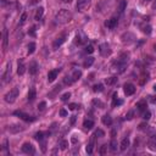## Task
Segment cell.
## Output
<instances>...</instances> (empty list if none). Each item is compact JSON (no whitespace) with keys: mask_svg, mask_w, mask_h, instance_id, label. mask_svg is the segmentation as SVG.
<instances>
[{"mask_svg":"<svg viewBox=\"0 0 156 156\" xmlns=\"http://www.w3.org/2000/svg\"><path fill=\"white\" fill-rule=\"evenodd\" d=\"M93 105H95V106H99L100 109H104V104L100 101V100H98V99H94L93 100Z\"/></svg>","mask_w":156,"mask_h":156,"instance_id":"obj_39","label":"cell"},{"mask_svg":"<svg viewBox=\"0 0 156 156\" xmlns=\"http://www.w3.org/2000/svg\"><path fill=\"white\" fill-rule=\"evenodd\" d=\"M101 121H103V123L105 126H111V124H112V118H111L110 115H104V116L101 117Z\"/></svg>","mask_w":156,"mask_h":156,"instance_id":"obj_20","label":"cell"},{"mask_svg":"<svg viewBox=\"0 0 156 156\" xmlns=\"http://www.w3.org/2000/svg\"><path fill=\"white\" fill-rule=\"evenodd\" d=\"M6 45H7V32L5 31L4 32V48H6Z\"/></svg>","mask_w":156,"mask_h":156,"instance_id":"obj_46","label":"cell"},{"mask_svg":"<svg viewBox=\"0 0 156 156\" xmlns=\"http://www.w3.org/2000/svg\"><path fill=\"white\" fill-rule=\"evenodd\" d=\"M43 13H44V7H38L37 9V12H36V20L37 21H39L42 20V17H43Z\"/></svg>","mask_w":156,"mask_h":156,"instance_id":"obj_25","label":"cell"},{"mask_svg":"<svg viewBox=\"0 0 156 156\" xmlns=\"http://www.w3.org/2000/svg\"><path fill=\"white\" fill-rule=\"evenodd\" d=\"M126 6H127V3L124 0H122L120 3V5H118V11H120V12H123V11L126 10Z\"/></svg>","mask_w":156,"mask_h":156,"instance_id":"obj_31","label":"cell"},{"mask_svg":"<svg viewBox=\"0 0 156 156\" xmlns=\"http://www.w3.org/2000/svg\"><path fill=\"white\" fill-rule=\"evenodd\" d=\"M137 107H138V110H139V111L144 112V111L146 110V101H145V100H140L139 103L137 104Z\"/></svg>","mask_w":156,"mask_h":156,"instance_id":"obj_24","label":"cell"},{"mask_svg":"<svg viewBox=\"0 0 156 156\" xmlns=\"http://www.w3.org/2000/svg\"><path fill=\"white\" fill-rule=\"evenodd\" d=\"M151 103L156 104V96H151Z\"/></svg>","mask_w":156,"mask_h":156,"instance_id":"obj_54","label":"cell"},{"mask_svg":"<svg viewBox=\"0 0 156 156\" xmlns=\"http://www.w3.org/2000/svg\"><path fill=\"white\" fill-rule=\"evenodd\" d=\"M103 90H104V85L101 83L95 84V85L93 87V92H95V93H101Z\"/></svg>","mask_w":156,"mask_h":156,"instance_id":"obj_29","label":"cell"},{"mask_svg":"<svg viewBox=\"0 0 156 156\" xmlns=\"http://www.w3.org/2000/svg\"><path fill=\"white\" fill-rule=\"evenodd\" d=\"M23 129H24V126H22V124H17V123L11 124V126H9V128H7V130H9L10 133H12V134L20 133V132H22Z\"/></svg>","mask_w":156,"mask_h":156,"instance_id":"obj_8","label":"cell"},{"mask_svg":"<svg viewBox=\"0 0 156 156\" xmlns=\"http://www.w3.org/2000/svg\"><path fill=\"white\" fill-rule=\"evenodd\" d=\"M10 77H11V62H7V66H6V70L3 74V79L4 82H9L10 80Z\"/></svg>","mask_w":156,"mask_h":156,"instance_id":"obj_12","label":"cell"},{"mask_svg":"<svg viewBox=\"0 0 156 156\" xmlns=\"http://www.w3.org/2000/svg\"><path fill=\"white\" fill-rule=\"evenodd\" d=\"M83 127L85 128V129H92V128L94 127V122H93V120L85 118V120L83 121Z\"/></svg>","mask_w":156,"mask_h":156,"instance_id":"obj_21","label":"cell"},{"mask_svg":"<svg viewBox=\"0 0 156 156\" xmlns=\"http://www.w3.org/2000/svg\"><path fill=\"white\" fill-rule=\"evenodd\" d=\"M74 122H76V116H72L71 117V124H73Z\"/></svg>","mask_w":156,"mask_h":156,"instance_id":"obj_53","label":"cell"},{"mask_svg":"<svg viewBox=\"0 0 156 156\" xmlns=\"http://www.w3.org/2000/svg\"><path fill=\"white\" fill-rule=\"evenodd\" d=\"M67 146H68V142H67V140H61V142H60V148H61V149L66 150Z\"/></svg>","mask_w":156,"mask_h":156,"instance_id":"obj_41","label":"cell"},{"mask_svg":"<svg viewBox=\"0 0 156 156\" xmlns=\"http://www.w3.org/2000/svg\"><path fill=\"white\" fill-rule=\"evenodd\" d=\"M142 31H143V33H145V34H150L151 33V26H149V24L143 26L142 27Z\"/></svg>","mask_w":156,"mask_h":156,"instance_id":"obj_33","label":"cell"},{"mask_svg":"<svg viewBox=\"0 0 156 156\" xmlns=\"http://www.w3.org/2000/svg\"><path fill=\"white\" fill-rule=\"evenodd\" d=\"M24 72H26V66H24V63L21 61V62H18V66H17V73H18L20 76H22Z\"/></svg>","mask_w":156,"mask_h":156,"instance_id":"obj_23","label":"cell"},{"mask_svg":"<svg viewBox=\"0 0 156 156\" xmlns=\"http://www.w3.org/2000/svg\"><path fill=\"white\" fill-rule=\"evenodd\" d=\"M94 63V57H88V59H85V61L83 62V66L85 67V68H88V67H90Z\"/></svg>","mask_w":156,"mask_h":156,"instance_id":"obj_26","label":"cell"},{"mask_svg":"<svg viewBox=\"0 0 156 156\" xmlns=\"http://www.w3.org/2000/svg\"><path fill=\"white\" fill-rule=\"evenodd\" d=\"M121 39H122V43L123 44H129V43H132V42H134V39H135V36H134L133 33H130V32H127V33H123L122 34Z\"/></svg>","mask_w":156,"mask_h":156,"instance_id":"obj_4","label":"cell"},{"mask_svg":"<svg viewBox=\"0 0 156 156\" xmlns=\"http://www.w3.org/2000/svg\"><path fill=\"white\" fill-rule=\"evenodd\" d=\"M61 1H62V3H65V4H68V3H71L72 0H61Z\"/></svg>","mask_w":156,"mask_h":156,"instance_id":"obj_55","label":"cell"},{"mask_svg":"<svg viewBox=\"0 0 156 156\" xmlns=\"http://www.w3.org/2000/svg\"><path fill=\"white\" fill-rule=\"evenodd\" d=\"M99 51H100V54H101L103 56H105V57L109 56V55H111V49H110V45L107 43L100 44Z\"/></svg>","mask_w":156,"mask_h":156,"instance_id":"obj_5","label":"cell"},{"mask_svg":"<svg viewBox=\"0 0 156 156\" xmlns=\"http://www.w3.org/2000/svg\"><path fill=\"white\" fill-rule=\"evenodd\" d=\"M13 115H16V116H18L20 118H22V120L27 121V122H32V121L36 120L34 117H31L29 115H27V113L22 112V111H15V112H13Z\"/></svg>","mask_w":156,"mask_h":156,"instance_id":"obj_10","label":"cell"},{"mask_svg":"<svg viewBox=\"0 0 156 156\" xmlns=\"http://www.w3.org/2000/svg\"><path fill=\"white\" fill-rule=\"evenodd\" d=\"M90 6V0H78L77 1V10L84 11Z\"/></svg>","mask_w":156,"mask_h":156,"instance_id":"obj_6","label":"cell"},{"mask_svg":"<svg viewBox=\"0 0 156 156\" xmlns=\"http://www.w3.org/2000/svg\"><path fill=\"white\" fill-rule=\"evenodd\" d=\"M28 33H29L32 37H36V28H34V27H32V28L29 29V32H28Z\"/></svg>","mask_w":156,"mask_h":156,"instance_id":"obj_51","label":"cell"},{"mask_svg":"<svg viewBox=\"0 0 156 156\" xmlns=\"http://www.w3.org/2000/svg\"><path fill=\"white\" fill-rule=\"evenodd\" d=\"M67 115H68V112H67L65 109H61V110H60V116H61V117H66Z\"/></svg>","mask_w":156,"mask_h":156,"instance_id":"obj_48","label":"cell"},{"mask_svg":"<svg viewBox=\"0 0 156 156\" xmlns=\"http://www.w3.org/2000/svg\"><path fill=\"white\" fill-rule=\"evenodd\" d=\"M87 39H88V38H87L85 34H84L82 31H79V32L77 33L76 40H74V42H76V44H79V45H80V44H84V43H85Z\"/></svg>","mask_w":156,"mask_h":156,"instance_id":"obj_11","label":"cell"},{"mask_svg":"<svg viewBox=\"0 0 156 156\" xmlns=\"http://www.w3.org/2000/svg\"><path fill=\"white\" fill-rule=\"evenodd\" d=\"M26 18H27V13H22V16H21V23H24Z\"/></svg>","mask_w":156,"mask_h":156,"instance_id":"obj_52","label":"cell"},{"mask_svg":"<svg viewBox=\"0 0 156 156\" xmlns=\"http://www.w3.org/2000/svg\"><path fill=\"white\" fill-rule=\"evenodd\" d=\"M122 104H123V100L117 99V94L115 93V94H113V98H112V106L116 107V106H120V105H122Z\"/></svg>","mask_w":156,"mask_h":156,"instance_id":"obj_22","label":"cell"},{"mask_svg":"<svg viewBox=\"0 0 156 156\" xmlns=\"http://www.w3.org/2000/svg\"><path fill=\"white\" fill-rule=\"evenodd\" d=\"M63 82L66 84H72L74 80H73V78H72V76H66L65 78H63Z\"/></svg>","mask_w":156,"mask_h":156,"instance_id":"obj_38","label":"cell"},{"mask_svg":"<svg viewBox=\"0 0 156 156\" xmlns=\"http://www.w3.org/2000/svg\"><path fill=\"white\" fill-rule=\"evenodd\" d=\"M146 128H148V124H146V123H140L139 124V129L140 130H145Z\"/></svg>","mask_w":156,"mask_h":156,"instance_id":"obj_49","label":"cell"},{"mask_svg":"<svg viewBox=\"0 0 156 156\" xmlns=\"http://www.w3.org/2000/svg\"><path fill=\"white\" fill-rule=\"evenodd\" d=\"M148 146H149L150 150L156 151V135H153L149 139V142H148Z\"/></svg>","mask_w":156,"mask_h":156,"instance_id":"obj_15","label":"cell"},{"mask_svg":"<svg viewBox=\"0 0 156 156\" xmlns=\"http://www.w3.org/2000/svg\"><path fill=\"white\" fill-rule=\"evenodd\" d=\"M129 144H130V142H129V139H128V138H123V139H122V142H121L120 149L122 150V151H124L126 149H128V146H129Z\"/></svg>","mask_w":156,"mask_h":156,"instance_id":"obj_18","label":"cell"},{"mask_svg":"<svg viewBox=\"0 0 156 156\" xmlns=\"http://www.w3.org/2000/svg\"><path fill=\"white\" fill-rule=\"evenodd\" d=\"M110 150H111V151H116L117 150V142L115 139H112L111 143H110Z\"/></svg>","mask_w":156,"mask_h":156,"instance_id":"obj_30","label":"cell"},{"mask_svg":"<svg viewBox=\"0 0 156 156\" xmlns=\"http://www.w3.org/2000/svg\"><path fill=\"white\" fill-rule=\"evenodd\" d=\"M63 42H65V37H61V38H57L55 42H54V44H53V49L54 50H56L57 48H60L61 45L63 44Z\"/></svg>","mask_w":156,"mask_h":156,"instance_id":"obj_17","label":"cell"},{"mask_svg":"<svg viewBox=\"0 0 156 156\" xmlns=\"http://www.w3.org/2000/svg\"><path fill=\"white\" fill-rule=\"evenodd\" d=\"M84 50H85V53H87V54H92V53H94V47L89 44V45H87L85 49H84Z\"/></svg>","mask_w":156,"mask_h":156,"instance_id":"obj_42","label":"cell"},{"mask_svg":"<svg viewBox=\"0 0 156 156\" xmlns=\"http://www.w3.org/2000/svg\"><path fill=\"white\" fill-rule=\"evenodd\" d=\"M111 135H112V137H115V135H116V130H115V129H113L112 132H111Z\"/></svg>","mask_w":156,"mask_h":156,"instance_id":"obj_56","label":"cell"},{"mask_svg":"<svg viewBox=\"0 0 156 156\" xmlns=\"http://www.w3.org/2000/svg\"><path fill=\"white\" fill-rule=\"evenodd\" d=\"M133 116H134V111H133V110H129L128 113L126 115V120H132Z\"/></svg>","mask_w":156,"mask_h":156,"instance_id":"obj_45","label":"cell"},{"mask_svg":"<svg viewBox=\"0 0 156 156\" xmlns=\"http://www.w3.org/2000/svg\"><path fill=\"white\" fill-rule=\"evenodd\" d=\"M154 90H155V92H156V84H155V85H154Z\"/></svg>","mask_w":156,"mask_h":156,"instance_id":"obj_58","label":"cell"},{"mask_svg":"<svg viewBox=\"0 0 156 156\" xmlns=\"http://www.w3.org/2000/svg\"><path fill=\"white\" fill-rule=\"evenodd\" d=\"M128 57H129V54H127V53H123V54H121V60L120 61H122V62H127L128 61Z\"/></svg>","mask_w":156,"mask_h":156,"instance_id":"obj_37","label":"cell"},{"mask_svg":"<svg viewBox=\"0 0 156 156\" xmlns=\"http://www.w3.org/2000/svg\"><path fill=\"white\" fill-rule=\"evenodd\" d=\"M18 93H20V90H18V88H13V89H11L9 93L5 95V101L9 104H12L15 103V100H16V98L18 96Z\"/></svg>","mask_w":156,"mask_h":156,"instance_id":"obj_2","label":"cell"},{"mask_svg":"<svg viewBox=\"0 0 156 156\" xmlns=\"http://www.w3.org/2000/svg\"><path fill=\"white\" fill-rule=\"evenodd\" d=\"M70 98H71V93H70V92H67V93H65V94L61 95V100H62V101H67Z\"/></svg>","mask_w":156,"mask_h":156,"instance_id":"obj_40","label":"cell"},{"mask_svg":"<svg viewBox=\"0 0 156 156\" xmlns=\"http://www.w3.org/2000/svg\"><path fill=\"white\" fill-rule=\"evenodd\" d=\"M154 49H155V50H156V44H155V45H154Z\"/></svg>","mask_w":156,"mask_h":156,"instance_id":"obj_59","label":"cell"},{"mask_svg":"<svg viewBox=\"0 0 156 156\" xmlns=\"http://www.w3.org/2000/svg\"><path fill=\"white\" fill-rule=\"evenodd\" d=\"M37 72H38V63L36 61H32L29 63V73L31 74H36Z\"/></svg>","mask_w":156,"mask_h":156,"instance_id":"obj_19","label":"cell"},{"mask_svg":"<svg viewBox=\"0 0 156 156\" xmlns=\"http://www.w3.org/2000/svg\"><path fill=\"white\" fill-rule=\"evenodd\" d=\"M22 151L24 154H27V155H33L36 153V149H34V146L31 143H24L22 145Z\"/></svg>","mask_w":156,"mask_h":156,"instance_id":"obj_9","label":"cell"},{"mask_svg":"<svg viewBox=\"0 0 156 156\" xmlns=\"http://www.w3.org/2000/svg\"><path fill=\"white\" fill-rule=\"evenodd\" d=\"M36 98H37V90L34 87H32V88H29V90H28V100H29V101H33Z\"/></svg>","mask_w":156,"mask_h":156,"instance_id":"obj_16","label":"cell"},{"mask_svg":"<svg viewBox=\"0 0 156 156\" xmlns=\"http://www.w3.org/2000/svg\"><path fill=\"white\" fill-rule=\"evenodd\" d=\"M123 90H124V94H126L127 96H130L135 93V87L132 83H126L124 87H123Z\"/></svg>","mask_w":156,"mask_h":156,"instance_id":"obj_7","label":"cell"},{"mask_svg":"<svg viewBox=\"0 0 156 156\" xmlns=\"http://www.w3.org/2000/svg\"><path fill=\"white\" fill-rule=\"evenodd\" d=\"M105 83L107 85H113V84L117 83V77H110V78H106L105 79Z\"/></svg>","mask_w":156,"mask_h":156,"instance_id":"obj_27","label":"cell"},{"mask_svg":"<svg viewBox=\"0 0 156 156\" xmlns=\"http://www.w3.org/2000/svg\"><path fill=\"white\" fill-rule=\"evenodd\" d=\"M57 74H59V70H51L49 71V73H48V80L49 82H54V80L57 78Z\"/></svg>","mask_w":156,"mask_h":156,"instance_id":"obj_14","label":"cell"},{"mask_svg":"<svg viewBox=\"0 0 156 156\" xmlns=\"http://www.w3.org/2000/svg\"><path fill=\"white\" fill-rule=\"evenodd\" d=\"M94 135H95V137H99V138H103V137L105 135V132H104L103 129H98V130L95 132V134H94Z\"/></svg>","mask_w":156,"mask_h":156,"instance_id":"obj_44","label":"cell"},{"mask_svg":"<svg viewBox=\"0 0 156 156\" xmlns=\"http://www.w3.org/2000/svg\"><path fill=\"white\" fill-rule=\"evenodd\" d=\"M45 106H47V103H45V101H42V103L39 104V106H38V109H39L40 111H43V110L45 109Z\"/></svg>","mask_w":156,"mask_h":156,"instance_id":"obj_47","label":"cell"},{"mask_svg":"<svg viewBox=\"0 0 156 156\" xmlns=\"http://www.w3.org/2000/svg\"><path fill=\"white\" fill-rule=\"evenodd\" d=\"M72 143H77V139H76V138H74V137H73V138H72Z\"/></svg>","mask_w":156,"mask_h":156,"instance_id":"obj_57","label":"cell"},{"mask_svg":"<svg viewBox=\"0 0 156 156\" xmlns=\"http://www.w3.org/2000/svg\"><path fill=\"white\" fill-rule=\"evenodd\" d=\"M117 22H118V20H117L116 17H112V18H110V20H107L106 22H105V26H106L107 28H110V29H113V28L117 26Z\"/></svg>","mask_w":156,"mask_h":156,"instance_id":"obj_13","label":"cell"},{"mask_svg":"<svg viewBox=\"0 0 156 156\" xmlns=\"http://www.w3.org/2000/svg\"><path fill=\"white\" fill-rule=\"evenodd\" d=\"M126 70V62H122V61H118V62H115L111 66V72L112 73H117V74H120V73L124 72Z\"/></svg>","mask_w":156,"mask_h":156,"instance_id":"obj_3","label":"cell"},{"mask_svg":"<svg viewBox=\"0 0 156 156\" xmlns=\"http://www.w3.org/2000/svg\"><path fill=\"white\" fill-rule=\"evenodd\" d=\"M85 151H87V154H89V155L93 153V143H90V144H88V145H87Z\"/></svg>","mask_w":156,"mask_h":156,"instance_id":"obj_43","label":"cell"},{"mask_svg":"<svg viewBox=\"0 0 156 156\" xmlns=\"http://www.w3.org/2000/svg\"><path fill=\"white\" fill-rule=\"evenodd\" d=\"M38 142H43V139H44V133L43 132H38L36 134V137H34Z\"/></svg>","mask_w":156,"mask_h":156,"instance_id":"obj_36","label":"cell"},{"mask_svg":"<svg viewBox=\"0 0 156 156\" xmlns=\"http://www.w3.org/2000/svg\"><path fill=\"white\" fill-rule=\"evenodd\" d=\"M106 153H107V145H106V144H104V145L100 146L99 154H100V155H105Z\"/></svg>","mask_w":156,"mask_h":156,"instance_id":"obj_34","label":"cell"},{"mask_svg":"<svg viewBox=\"0 0 156 156\" xmlns=\"http://www.w3.org/2000/svg\"><path fill=\"white\" fill-rule=\"evenodd\" d=\"M77 107H79L77 104H70V105H68V109L70 110H76Z\"/></svg>","mask_w":156,"mask_h":156,"instance_id":"obj_50","label":"cell"},{"mask_svg":"<svg viewBox=\"0 0 156 156\" xmlns=\"http://www.w3.org/2000/svg\"><path fill=\"white\" fill-rule=\"evenodd\" d=\"M80 77H82V71H80V70L73 71V73H72V78H73V80H74V82H76L77 79H79Z\"/></svg>","mask_w":156,"mask_h":156,"instance_id":"obj_28","label":"cell"},{"mask_svg":"<svg viewBox=\"0 0 156 156\" xmlns=\"http://www.w3.org/2000/svg\"><path fill=\"white\" fill-rule=\"evenodd\" d=\"M71 20H72V13H71L68 10H66V9L60 10L59 12L56 13V16H55V21H56L57 23H60V24L68 23Z\"/></svg>","mask_w":156,"mask_h":156,"instance_id":"obj_1","label":"cell"},{"mask_svg":"<svg viewBox=\"0 0 156 156\" xmlns=\"http://www.w3.org/2000/svg\"><path fill=\"white\" fill-rule=\"evenodd\" d=\"M36 51V43H29L28 44V54H33Z\"/></svg>","mask_w":156,"mask_h":156,"instance_id":"obj_32","label":"cell"},{"mask_svg":"<svg viewBox=\"0 0 156 156\" xmlns=\"http://www.w3.org/2000/svg\"><path fill=\"white\" fill-rule=\"evenodd\" d=\"M150 117H151V112H150L149 110H145L143 112V118L145 121H148V120H150Z\"/></svg>","mask_w":156,"mask_h":156,"instance_id":"obj_35","label":"cell"}]
</instances>
